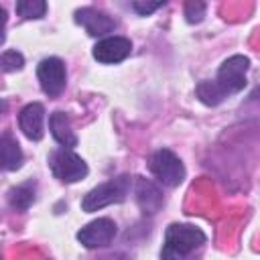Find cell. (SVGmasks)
Returning <instances> with one entry per match:
<instances>
[{
  "mask_svg": "<svg viewBox=\"0 0 260 260\" xmlns=\"http://www.w3.org/2000/svg\"><path fill=\"white\" fill-rule=\"evenodd\" d=\"M207 236L189 223H171L165 232V246L160 260H195L193 252L201 250Z\"/></svg>",
  "mask_w": 260,
  "mask_h": 260,
  "instance_id": "obj_1",
  "label": "cell"
},
{
  "mask_svg": "<svg viewBox=\"0 0 260 260\" xmlns=\"http://www.w3.org/2000/svg\"><path fill=\"white\" fill-rule=\"evenodd\" d=\"M132 181L128 175H120L116 179H110L98 187H93L91 191L85 193V197L81 199V209L87 213L100 211L112 203H122L126 199V195L130 193Z\"/></svg>",
  "mask_w": 260,
  "mask_h": 260,
  "instance_id": "obj_2",
  "label": "cell"
},
{
  "mask_svg": "<svg viewBox=\"0 0 260 260\" xmlns=\"http://www.w3.org/2000/svg\"><path fill=\"white\" fill-rule=\"evenodd\" d=\"M248 69H250V59L244 57V55H232L219 65L217 77L213 81L219 87V91L223 93V98H228L232 93H238L246 87Z\"/></svg>",
  "mask_w": 260,
  "mask_h": 260,
  "instance_id": "obj_3",
  "label": "cell"
},
{
  "mask_svg": "<svg viewBox=\"0 0 260 260\" xmlns=\"http://www.w3.org/2000/svg\"><path fill=\"white\" fill-rule=\"evenodd\" d=\"M148 169L156 177V181L167 187H177L185 179V167H183L181 158L169 148L154 150L148 158Z\"/></svg>",
  "mask_w": 260,
  "mask_h": 260,
  "instance_id": "obj_4",
  "label": "cell"
},
{
  "mask_svg": "<svg viewBox=\"0 0 260 260\" xmlns=\"http://www.w3.org/2000/svg\"><path fill=\"white\" fill-rule=\"evenodd\" d=\"M49 169L51 173L63 181V183H77L87 175V165L85 160L75 154L69 148H57L49 156Z\"/></svg>",
  "mask_w": 260,
  "mask_h": 260,
  "instance_id": "obj_5",
  "label": "cell"
},
{
  "mask_svg": "<svg viewBox=\"0 0 260 260\" xmlns=\"http://www.w3.org/2000/svg\"><path fill=\"white\" fill-rule=\"evenodd\" d=\"M37 77H39L41 89L49 98H57L65 89V79H67L65 63L59 57H47V59H43L39 63Z\"/></svg>",
  "mask_w": 260,
  "mask_h": 260,
  "instance_id": "obj_6",
  "label": "cell"
},
{
  "mask_svg": "<svg viewBox=\"0 0 260 260\" xmlns=\"http://www.w3.org/2000/svg\"><path fill=\"white\" fill-rule=\"evenodd\" d=\"M116 232H118V228H116V221L114 219H110V217H98V219L85 223L77 232V240L85 248H89V250H93V248H106V246L112 244Z\"/></svg>",
  "mask_w": 260,
  "mask_h": 260,
  "instance_id": "obj_7",
  "label": "cell"
},
{
  "mask_svg": "<svg viewBox=\"0 0 260 260\" xmlns=\"http://www.w3.org/2000/svg\"><path fill=\"white\" fill-rule=\"evenodd\" d=\"M75 22L81 24L87 30V35H91V37H104L116 28V20L110 14H106L104 10L93 8V6L77 8L75 10Z\"/></svg>",
  "mask_w": 260,
  "mask_h": 260,
  "instance_id": "obj_8",
  "label": "cell"
},
{
  "mask_svg": "<svg viewBox=\"0 0 260 260\" xmlns=\"http://www.w3.org/2000/svg\"><path fill=\"white\" fill-rule=\"evenodd\" d=\"M132 51V43L126 37H106L102 41L95 43L91 55L95 61L104 63V65H112V63H120L124 61Z\"/></svg>",
  "mask_w": 260,
  "mask_h": 260,
  "instance_id": "obj_9",
  "label": "cell"
},
{
  "mask_svg": "<svg viewBox=\"0 0 260 260\" xmlns=\"http://www.w3.org/2000/svg\"><path fill=\"white\" fill-rule=\"evenodd\" d=\"M18 126L28 140H41L45 134V108L39 102L26 104L18 114Z\"/></svg>",
  "mask_w": 260,
  "mask_h": 260,
  "instance_id": "obj_10",
  "label": "cell"
},
{
  "mask_svg": "<svg viewBox=\"0 0 260 260\" xmlns=\"http://www.w3.org/2000/svg\"><path fill=\"white\" fill-rule=\"evenodd\" d=\"M134 193H136V201L144 213L152 215L162 207V191L152 181H148L144 177H136Z\"/></svg>",
  "mask_w": 260,
  "mask_h": 260,
  "instance_id": "obj_11",
  "label": "cell"
},
{
  "mask_svg": "<svg viewBox=\"0 0 260 260\" xmlns=\"http://www.w3.org/2000/svg\"><path fill=\"white\" fill-rule=\"evenodd\" d=\"M22 150L20 144L16 142V138L12 134H0V171L2 173H10V171H18L22 167Z\"/></svg>",
  "mask_w": 260,
  "mask_h": 260,
  "instance_id": "obj_12",
  "label": "cell"
},
{
  "mask_svg": "<svg viewBox=\"0 0 260 260\" xmlns=\"http://www.w3.org/2000/svg\"><path fill=\"white\" fill-rule=\"evenodd\" d=\"M49 128L51 136L61 144V148H73L77 146V136L71 128V118L65 112H53L49 118Z\"/></svg>",
  "mask_w": 260,
  "mask_h": 260,
  "instance_id": "obj_13",
  "label": "cell"
},
{
  "mask_svg": "<svg viewBox=\"0 0 260 260\" xmlns=\"http://www.w3.org/2000/svg\"><path fill=\"white\" fill-rule=\"evenodd\" d=\"M32 201H35V183H22L8 191V203L18 211H26L32 205Z\"/></svg>",
  "mask_w": 260,
  "mask_h": 260,
  "instance_id": "obj_14",
  "label": "cell"
},
{
  "mask_svg": "<svg viewBox=\"0 0 260 260\" xmlns=\"http://www.w3.org/2000/svg\"><path fill=\"white\" fill-rule=\"evenodd\" d=\"M195 93H197L199 102H203L205 106H217V104H221V102L225 100L223 93L219 91V87L215 85L213 79H205V81H201V83L195 87Z\"/></svg>",
  "mask_w": 260,
  "mask_h": 260,
  "instance_id": "obj_15",
  "label": "cell"
},
{
  "mask_svg": "<svg viewBox=\"0 0 260 260\" xmlns=\"http://www.w3.org/2000/svg\"><path fill=\"white\" fill-rule=\"evenodd\" d=\"M18 16L30 20V18H43L47 12V4L43 0H18L16 2Z\"/></svg>",
  "mask_w": 260,
  "mask_h": 260,
  "instance_id": "obj_16",
  "label": "cell"
},
{
  "mask_svg": "<svg viewBox=\"0 0 260 260\" xmlns=\"http://www.w3.org/2000/svg\"><path fill=\"white\" fill-rule=\"evenodd\" d=\"M22 67H24V57L16 49H8L0 55V71L12 73V71H20Z\"/></svg>",
  "mask_w": 260,
  "mask_h": 260,
  "instance_id": "obj_17",
  "label": "cell"
},
{
  "mask_svg": "<svg viewBox=\"0 0 260 260\" xmlns=\"http://www.w3.org/2000/svg\"><path fill=\"white\" fill-rule=\"evenodd\" d=\"M203 16H205V4H203V2H199V0H191V2L185 4V18H187L189 24H197V22H201Z\"/></svg>",
  "mask_w": 260,
  "mask_h": 260,
  "instance_id": "obj_18",
  "label": "cell"
},
{
  "mask_svg": "<svg viewBox=\"0 0 260 260\" xmlns=\"http://www.w3.org/2000/svg\"><path fill=\"white\" fill-rule=\"evenodd\" d=\"M165 6V2H142V0H134L132 2V8L140 14V16H148L150 12H154L156 8Z\"/></svg>",
  "mask_w": 260,
  "mask_h": 260,
  "instance_id": "obj_19",
  "label": "cell"
},
{
  "mask_svg": "<svg viewBox=\"0 0 260 260\" xmlns=\"http://www.w3.org/2000/svg\"><path fill=\"white\" fill-rule=\"evenodd\" d=\"M6 20H8V14L4 10V6H0V45L4 43V28H6Z\"/></svg>",
  "mask_w": 260,
  "mask_h": 260,
  "instance_id": "obj_20",
  "label": "cell"
},
{
  "mask_svg": "<svg viewBox=\"0 0 260 260\" xmlns=\"http://www.w3.org/2000/svg\"><path fill=\"white\" fill-rule=\"evenodd\" d=\"M6 110H8V104H6V100H2V98H0V114H4Z\"/></svg>",
  "mask_w": 260,
  "mask_h": 260,
  "instance_id": "obj_21",
  "label": "cell"
},
{
  "mask_svg": "<svg viewBox=\"0 0 260 260\" xmlns=\"http://www.w3.org/2000/svg\"><path fill=\"white\" fill-rule=\"evenodd\" d=\"M0 260H2V258H0Z\"/></svg>",
  "mask_w": 260,
  "mask_h": 260,
  "instance_id": "obj_22",
  "label": "cell"
}]
</instances>
